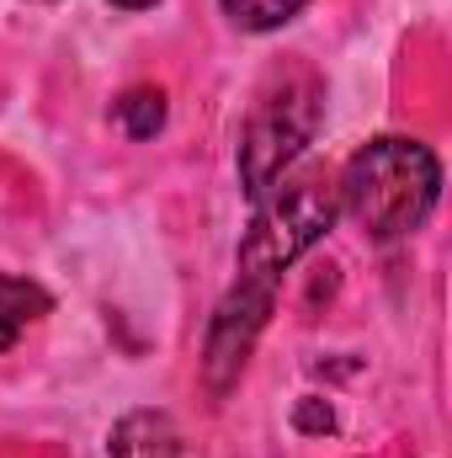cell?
I'll return each mask as SVG.
<instances>
[{"mask_svg": "<svg viewBox=\"0 0 452 458\" xmlns=\"http://www.w3.org/2000/svg\"><path fill=\"white\" fill-rule=\"evenodd\" d=\"M336 187L325 171H304L293 182H272L255 198V219L239 240V283L224 299L213 331H208V384L224 389L229 378L245 368V352L255 331L272 315L282 272L336 225Z\"/></svg>", "mask_w": 452, "mask_h": 458, "instance_id": "cell-1", "label": "cell"}, {"mask_svg": "<svg viewBox=\"0 0 452 458\" xmlns=\"http://www.w3.org/2000/svg\"><path fill=\"white\" fill-rule=\"evenodd\" d=\"M340 203L372 240H399L426 225L442 192V165L415 139H372L340 176Z\"/></svg>", "mask_w": 452, "mask_h": 458, "instance_id": "cell-2", "label": "cell"}, {"mask_svg": "<svg viewBox=\"0 0 452 458\" xmlns=\"http://www.w3.org/2000/svg\"><path fill=\"white\" fill-rule=\"evenodd\" d=\"M320 102H325V91L309 70L282 75L255 102V113L239 133V182L250 198H261L272 182H282V171L304 155V144L320 128Z\"/></svg>", "mask_w": 452, "mask_h": 458, "instance_id": "cell-3", "label": "cell"}, {"mask_svg": "<svg viewBox=\"0 0 452 458\" xmlns=\"http://www.w3.org/2000/svg\"><path fill=\"white\" fill-rule=\"evenodd\" d=\"M181 432L165 411H133L113 427V458H176Z\"/></svg>", "mask_w": 452, "mask_h": 458, "instance_id": "cell-4", "label": "cell"}, {"mask_svg": "<svg viewBox=\"0 0 452 458\" xmlns=\"http://www.w3.org/2000/svg\"><path fill=\"white\" fill-rule=\"evenodd\" d=\"M43 315H48V293L38 283H27V277L0 272V346H11L16 331H27Z\"/></svg>", "mask_w": 452, "mask_h": 458, "instance_id": "cell-5", "label": "cell"}, {"mask_svg": "<svg viewBox=\"0 0 452 458\" xmlns=\"http://www.w3.org/2000/svg\"><path fill=\"white\" fill-rule=\"evenodd\" d=\"M113 117H117V128H122L128 139H155V133L165 128V97L149 91V86H138V91H128V97L113 107Z\"/></svg>", "mask_w": 452, "mask_h": 458, "instance_id": "cell-6", "label": "cell"}, {"mask_svg": "<svg viewBox=\"0 0 452 458\" xmlns=\"http://www.w3.org/2000/svg\"><path fill=\"white\" fill-rule=\"evenodd\" d=\"M309 0H224V11L245 27V32H272L282 27L288 16H298Z\"/></svg>", "mask_w": 452, "mask_h": 458, "instance_id": "cell-7", "label": "cell"}, {"mask_svg": "<svg viewBox=\"0 0 452 458\" xmlns=\"http://www.w3.org/2000/svg\"><path fill=\"white\" fill-rule=\"evenodd\" d=\"M113 5H122V11H144V5H155V0H113Z\"/></svg>", "mask_w": 452, "mask_h": 458, "instance_id": "cell-8", "label": "cell"}]
</instances>
